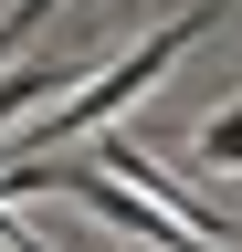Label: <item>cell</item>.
<instances>
[{
    "label": "cell",
    "mask_w": 242,
    "mask_h": 252,
    "mask_svg": "<svg viewBox=\"0 0 242 252\" xmlns=\"http://www.w3.org/2000/svg\"><path fill=\"white\" fill-rule=\"evenodd\" d=\"M221 21H232L221 0H210V11H179V21H158V32H147V42H137L127 63L84 74V84L64 94V105H53V116L32 126V137H21V147H32V158H53V147H74V137H95V126H116V116H127V94H147V84H158V74H169L179 53H190V42H210Z\"/></svg>",
    "instance_id": "1"
},
{
    "label": "cell",
    "mask_w": 242,
    "mask_h": 252,
    "mask_svg": "<svg viewBox=\"0 0 242 252\" xmlns=\"http://www.w3.org/2000/svg\"><path fill=\"white\" fill-rule=\"evenodd\" d=\"M74 84H84L74 63H21V74H0V126H11L21 105H64Z\"/></svg>",
    "instance_id": "2"
},
{
    "label": "cell",
    "mask_w": 242,
    "mask_h": 252,
    "mask_svg": "<svg viewBox=\"0 0 242 252\" xmlns=\"http://www.w3.org/2000/svg\"><path fill=\"white\" fill-rule=\"evenodd\" d=\"M200 158H210V168H242V94L200 116Z\"/></svg>",
    "instance_id": "3"
},
{
    "label": "cell",
    "mask_w": 242,
    "mask_h": 252,
    "mask_svg": "<svg viewBox=\"0 0 242 252\" xmlns=\"http://www.w3.org/2000/svg\"><path fill=\"white\" fill-rule=\"evenodd\" d=\"M169 252H190V242H169Z\"/></svg>",
    "instance_id": "4"
}]
</instances>
